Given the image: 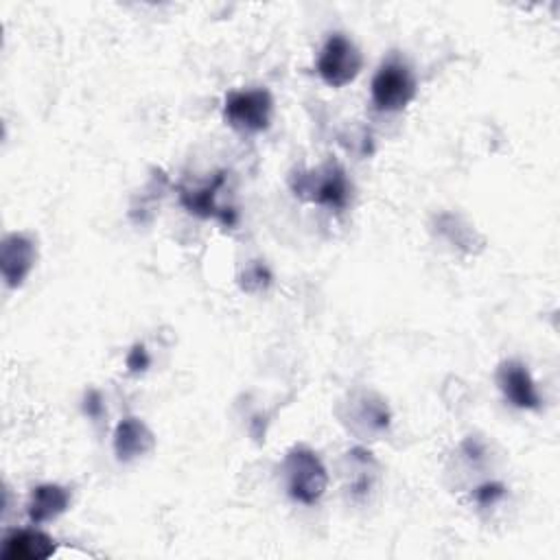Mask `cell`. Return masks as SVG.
Masks as SVG:
<instances>
[{
	"label": "cell",
	"instance_id": "obj_1",
	"mask_svg": "<svg viewBox=\"0 0 560 560\" xmlns=\"http://www.w3.org/2000/svg\"><path fill=\"white\" fill-rule=\"evenodd\" d=\"M289 186L295 197L330 210H343L352 195V184L348 182L343 166L335 160L324 162L317 168L295 171L289 177Z\"/></svg>",
	"mask_w": 560,
	"mask_h": 560
},
{
	"label": "cell",
	"instance_id": "obj_2",
	"mask_svg": "<svg viewBox=\"0 0 560 560\" xmlns=\"http://www.w3.org/2000/svg\"><path fill=\"white\" fill-rule=\"evenodd\" d=\"M282 481L287 494L302 505H315L328 486V472L317 453L304 444H295L284 453Z\"/></svg>",
	"mask_w": 560,
	"mask_h": 560
},
{
	"label": "cell",
	"instance_id": "obj_3",
	"mask_svg": "<svg viewBox=\"0 0 560 560\" xmlns=\"http://www.w3.org/2000/svg\"><path fill=\"white\" fill-rule=\"evenodd\" d=\"M416 92H418V83H416L413 70L398 55H392L378 66L370 85L374 107L378 112H389V114L405 109L413 101Z\"/></svg>",
	"mask_w": 560,
	"mask_h": 560
},
{
	"label": "cell",
	"instance_id": "obj_4",
	"mask_svg": "<svg viewBox=\"0 0 560 560\" xmlns=\"http://www.w3.org/2000/svg\"><path fill=\"white\" fill-rule=\"evenodd\" d=\"M273 116V96L265 88L232 90L223 101L225 122L241 133H262Z\"/></svg>",
	"mask_w": 560,
	"mask_h": 560
},
{
	"label": "cell",
	"instance_id": "obj_5",
	"mask_svg": "<svg viewBox=\"0 0 560 560\" xmlns=\"http://www.w3.org/2000/svg\"><path fill=\"white\" fill-rule=\"evenodd\" d=\"M363 68V57L357 44L343 35V33H332L315 61V70L319 79L330 85V88H343L352 83Z\"/></svg>",
	"mask_w": 560,
	"mask_h": 560
},
{
	"label": "cell",
	"instance_id": "obj_6",
	"mask_svg": "<svg viewBox=\"0 0 560 560\" xmlns=\"http://www.w3.org/2000/svg\"><path fill=\"white\" fill-rule=\"evenodd\" d=\"M343 424L359 438L376 440L381 433L389 429L392 411L378 394L370 389H359L348 396L346 411L341 413Z\"/></svg>",
	"mask_w": 560,
	"mask_h": 560
},
{
	"label": "cell",
	"instance_id": "obj_7",
	"mask_svg": "<svg viewBox=\"0 0 560 560\" xmlns=\"http://www.w3.org/2000/svg\"><path fill=\"white\" fill-rule=\"evenodd\" d=\"M497 385H499L503 398L512 407L527 409V411L540 409L542 398H540L538 385L523 361H518V359L501 361L497 368Z\"/></svg>",
	"mask_w": 560,
	"mask_h": 560
},
{
	"label": "cell",
	"instance_id": "obj_8",
	"mask_svg": "<svg viewBox=\"0 0 560 560\" xmlns=\"http://www.w3.org/2000/svg\"><path fill=\"white\" fill-rule=\"evenodd\" d=\"M225 184V173H217L210 182L201 186H177L179 203L186 208V212L201 217V219H217L223 225L236 223V212L232 208H223L217 201L219 190Z\"/></svg>",
	"mask_w": 560,
	"mask_h": 560
},
{
	"label": "cell",
	"instance_id": "obj_9",
	"mask_svg": "<svg viewBox=\"0 0 560 560\" xmlns=\"http://www.w3.org/2000/svg\"><path fill=\"white\" fill-rule=\"evenodd\" d=\"M37 260V245L33 236L24 232H11L0 245V271L9 289L22 287Z\"/></svg>",
	"mask_w": 560,
	"mask_h": 560
},
{
	"label": "cell",
	"instance_id": "obj_10",
	"mask_svg": "<svg viewBox=\"0 0 560 560\" xmlns=\"http://www.w3.org/2000/svg\"><path fill=\"white\" fill-rule=\"evenodd\" d=\"M55 538L42 529H13L2 540V560H46L55 553Z\"/></svg>",
	"mask_w": 560,
	"mask_h": 560
},
{
	"label": "cell",
	"instance_id": "obj_11",
	"mask_svg": "<svg viewBox=\"0 0 560 560\" xmlns=\"http://www.w3.org/2000/svg\"><path fill=\"white\" fill-rule=\"evenodd\" d=\"M155 446L151 429L136 416H125L114 429V453L118 462H133Z\"/></svg>",
	"mask_w": 560,
	"mask_h": 560
},
{
	"label": "cell",
	"instance_id": "obj_12",
	"mask_svg": "<svg viewBox=\"0 0 560 560\" xmlns=\"http://www.w3.org/2000/svg\"><path fill=\"white\" fill-rule=\"evenodd\" d=\"M70 508V490L59 483H39L31 490L26 514L33 525L50 523Z\"/></svg>",
	"mask_w": 560,
	"mask_h": 560
},
{
	"label": "cell",
	"instance_id": "obj_13",
	"mask_svg": "<svg viewBox=\"0 0 560 560\" xmlns=\"http://www.w3.org/2000/svg\"><path fill=\"white\" fill-rule=\"evenodd\" d=\"M346 462H348V492L354 501H363L368 499V494L374 490L376 483V472H378V464L372 457V453L363 446H354L346 453Z\"/></svg>",
	"mask_w": 560,
	"mask_h": 560
},
{
	"label": "cell",
	"instance_id": "obj_14",
	"mask_svg": "<svg viewBox=\"0 0 560 560\" xmlns=\"http://www.w3.org/2000/svg\"><path fill=\"white\" fill-rule=\"evenodd\" d=\"M271 282V273L262 262H252L245 267V273L241 276V287L249 293L267 289Z\"/></svg>",
	"mask_w": 560,
	"mask_h": 560
},
{
	"label": "cell",
	"instance_id": "obj_15",
	"mask_svg": "<svg viewBox=\"0 0 560 560\" xmlns=\"http://www.w3.org/2000/svg\"><path fill=\"white\" fill-rule=\"evenodd\" d=\"M503 494H505V488L499 481H486L475 488V501L483 508L494 505Z\"/></svg>",
	"mask_w": 560,
	"mask_h": 560
},
{
	"label": "cell",
	"instance_id": "obj_16",
	"mask_svg": "<svg viewBox=\"0 0 560 560\" xmlns=\"http://www.w3.org/2000/svg\"><path fill=\"white\" fill-rule=\"evenodd\" d=\"M125 363H127V370L131 374H142L151 365V357H149V352L142 343H133V348L127 352Z\"/></svg>",
	"mask_w": 560,
	"mask_h": 560
},
{
	"label": "cell",
	"instance_id": "obj_17",
	"mask_svg": "<svg viewBox=\"0 0 560 560\" xmlns=\"http://www.w3.org/2000/svg\"><path fill=\"white\" fill-rule=\"evenodd\" d=\"M85 413L90 418H98L103 413V400H101V394L98 392H90L85 396Z\"/></svg>",
	"mask_w": 560,
	"mask_h": 560
}]
</instances>
